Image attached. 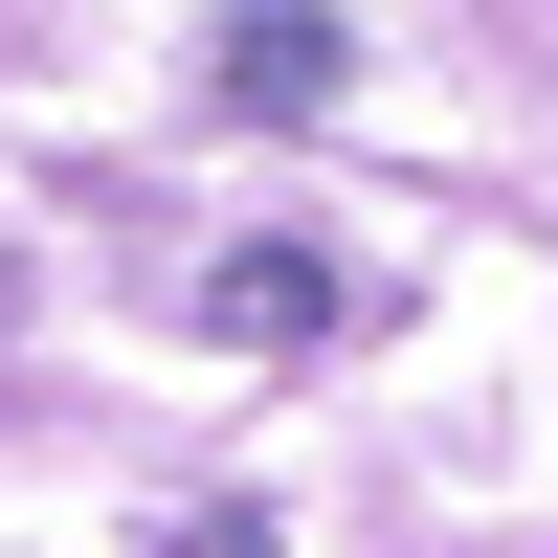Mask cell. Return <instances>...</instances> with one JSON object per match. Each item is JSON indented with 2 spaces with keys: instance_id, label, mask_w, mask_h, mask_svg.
<instances>
[{
  "instance_id": "1",
  "label": "cell",
  "mask_w": 558,
  "mask_h": 558,
  "mask_svg": "<svg viewBox=\"0 0 558 558\" xmlns=\"http://www.w3.org/2000/svg\"><path fill=\"white\" fill-rule=\"evenodd\" d=\"M313 313H336V268H313V246H223V268H202V336H246V357H291Z\"/></svg>"
},
{
  "instance_id": "2",
  "label": "cell",
  "mask_w": 558,
  "mask_h": 558,
  "mask_svg": "<svg viewBox=\"0 0 558 558\" xmlns=\"http://www.w3.org/2000/svg\"><path fill=\"white\" fill-rule=\"evenodd\" d=\"M223 89H246V112H313V89H336V23H313V0H268V23L223 45Z\"/></svg>"
},
{
  "instance_id": "3",
  "label": "cell",
  "mask_w": 558,
  "mask_h": 558,
  "mask_svg": "<svg viewBox=\"0 0 558 558\" xmlns=\"http://www.w3.org/2000/svg\"><path fill=\"white\" fill-rule=\"evenodd\" d=\"M179 558H268V514H202V536H179Z\"/></svg>"
}]
</instances>
